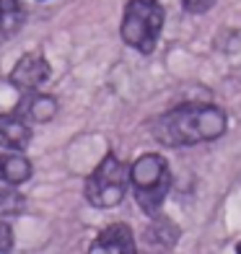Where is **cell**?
I'll list each match as a JSON object with an SVG mask.
<instances>
[{"instance_id": "4", "label": "cell", "mask_w": 241, "mask_h": 254, "mask_svg": "<svg viewBox=\"0 0 241 254\" xmlns=\"http://www.w3.org/2000/svg\"><path fill=\"white\" fill-rule=\"evenodd\" d=\"M127 184H130V169L114 153H107L86 179V200L94 207H104V210L117 207L124 200Z\"/></svg>"}, {"instance_id": "13", "label": "cell", "mask_w": 241, "mask_h": 254, "mask_svg": "<svg viewBox=\"0 0 241 254\" xmlns=\"http://www.w3.org/2000/svg\"><path fill=\"white\" fill-rule=\"evenodd\" d=\"M10 249H13V228H10V223L0 221V254Z\"/></svg>"}, {"instance_id": "14", "label": "cell", "mask_w": 241, "mask_h": 254, "mask_svg": "<svg viewBox=\"0 0 241 254\" xmlns=\"http://www.w3.org/2000/svg\"><path fill=\"white\" fill-rule=\"evenodd\" d=\"M181 5H184L189 13H208V10L215 5V0H181Z\"/></svg>"}, {"instance_id": "3", "label": "cell", "mask_w": 241, "mask_h": 254, "mask_svg": "<svg viewBox=\"0 0 241 254\" xmlns=\"http://www.w3.org/2000/svg\"><path fill=\"white\" fill-rule=\"evenodd\" d=\"M161 29H164V8L158 5V0H130L120 26L124 44L143 55H151L158 44Z\"/></svg>"}, {"instance_id": "9", "label": "cell", "mask_w": 241, "mask_h": 254, "mask_svg": "<svg viewBox=\"0 0 241 254\" xmlns=\"http://www.w3.org/2000/svg\"><path fill=\"white\" fill-rule=\"evenodd\" d=\"M31 177V161L21 156V151H8L0 153V182L3 184H24Z\"/></svg>"}, {"instance_id": "2", "label": "cell", "mask_w": 241, "mask_h": 254, "mask_svg": "<svg viewBox=\"0 0 241 254\" xmlns=\"http://www.w3.org/2000/svg\"><path fill=\"white\" fill-rule=\"evenodd\" d=\"M130 184L140 210L156 218L171 187V171L166 158L158 153H143L130 166Z\"/></svg>"}, {"instance_id": "10", "label": "cell", "mask_w": 241, "mask_h": 254, "mask_svg": "<svg viewBox=\"0 0 241 254\" xmlns=\"http://www.w3.org/2000/svg\"><path fill=\"white\" fill-rule=\"evenodd\" d=\"M24 26V5L21 0H0V42L16 37Z\"/></svg>"}, {"instance_id": "7", "label": "cell", "mask_w": 241, "mask_h": 254, "mask_svg": "<svg viewBox=\"0 0 241 254\" xmlns=\"http://www.w3.org/2000/svg\"><path fill=\"white\" fill-rule=\"evenodd\" d=\"M16 114L21 120H26L29 125L31 122H50L55 114H57V101L50 96V94H39V91H24L18 107H16Z\"/></svg>"}, {"instance_id": "15", "label": "cell", "mask_w": 241, "mask_h": 254, "mask_svg": "<svg viewBox=\"0 0 241 254\" xmlns=\"http://www.w3.org/2000/svg\"><path fill=\"white\" fill-rule=\"evenodd\" d=\"M236 252H239V254H241V244H239V247H236Z\"/></svg>"}, {"instance_id": "12", "label": "cell", "mask_w": 241, "mask_h": 254, "mask_svg": "<svg viewBox=\"0 0 241 254\" xmlns=\"http://www.w3.org/2000/svg\"><path fill=\"white\" fill-rule=\"evenodd\" d=\"M24 210V197L13 190V184H5L0 187V215H16Z\"/></svg>"}, {"instance_id": "1", "label": "cell", "mask_w": 241, "mask_h": 254, "mask_svg": "<svg viewBox=\"0 0 241 254\" xmlns=\"http://www.w3.org/2000/svg\"><path fill=\"white\" fill-rule=\"evenodd\" d=\"M226 112L213 104H181L153 120L151 130L158 143L169 148H187L218 140L226 132Z\"/></svg>"}, {"instance_id": "8", "label": "cell", "mask_w": 241, "mask_h": 254, "mask_svg": "<svg viewBox=\"0 0 241 254\" xmlns=\"http://www.w3.org/2000/svg\"><path fill=\"white\" fill-rule=\"evenodd\" d=\"M0 145L5 151H26L31 145V125L18 114H0Z\"/></svg>"}, {"instance_id": "5", "label": "cell", "mask_w": 241, "mask_h": 254, "mask_svg": "<svg viewBox=\"0 0 241 254\" xmlns=\"http://www.w3.org/2000/svg\"><path fill=\"white\" fill-rule=\"evenodd\" d=\"M50 75H52L50 63L44 60L39 52H26L13 65V70H10V83H13L21 94H24V91H39L50 80Z\"/></svg>"}, {"instance_id": "6", "label": "cell", "mask_w": 241, "mask_h": 254, "mask_svg": "<svg viewBox=\"0 0 241 254\" xmlns=\"http://www.w3.org/2000/svg\"><path fill=\"white\" fill-rule=\"evenodd\" d=\"M94 254H135V234L124 223H112L94 239Z\"/></svg>"}, {"instance_id": "11", "label": "cell", "mask_w": 241, "mask_h": 254, "mask_svg": "<svg viewBox=\"0 0 241 254\" xmlns=\"http://www.w3.org/2000/svg\"><path fill=\"white\" fill-rule=\"evenodd\" d=\"M177 239H179V228L169 218H156L145 231V241L151 249H171Z\"/></svg>"}]
</instances>
